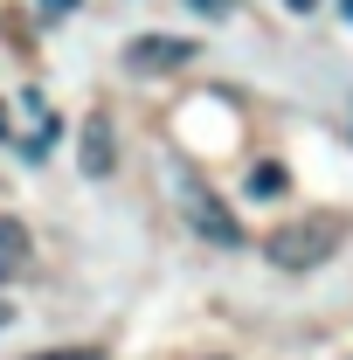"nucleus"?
Instances as JSON below:
<instances>
[{"label":"nucleus","instance_id":"1","mask_svg":"<svg viewBox=\"0 0 353 360\" xmlns=\"http://www.w3.org/2000/svg\"><path fill=\"white\" fill-rule=\"evenodd\" d=\"M347 215H333V208H312V215H298V222H284V229H270V243H264V257L277 270H319L340 243H347Z\"/></svg>","mask_w":353,"mask_h":360},{"label":"nucleus","instance_id":"2","mask_svg":"<svg viewBox=\"0 0 353 360\" xmlns=\"http://www.w3.org/2000/svg\"><path fill=\"white\" fill-rule=\"evenodd\" d=\"M187 229H194L201 243H215V250H243V243H250V229L236 222V215H229V201H215L208 187H194V194H187Z\"/></svg>","mask_w":353,"mask_h":360},{"label":"nucleus","instance_id":"3","mask_svg":"<svg viewBox=\"0 0 353 360\" xmlns=\"http://www.w3.org/2000/svg\"><path fill=\"white\" fill-rule=\"evenodd\" d=\"M194 35H139V42H125V70H139V77H160V70H180V63H194Z\"/></svg>","mask_w":353,"mask_h":360},{"label":"nucleus","instance_id":"4","mask_svg":"<svg viewBox=\"0 0 353 360\" xmlns=\"http://www.w3.org/2000/svg\"><path fill=\"white\" fill-rule=\"evenodd\" d=\"M77 160H84L90 180H104L118 167V146H111V111H90L84 118V146H77Z\"/></svg>","mask_w":353,"mask_h":360},{"label":"nucleus","instance_id":"5","mask_svg":"<svg viewBox=\"0 0 353 360\" xmlns=\"http://www.w3.org/2000/svg\"><path fill=\"white\" fill-rule=\"evenodd\" d=\"M28 257H35V243H28V229L14 222V215H0V270L14 277V270H28Z\"/></svg>","mask_w":353,"mask_h":360},{"label":"nucleus","instance_id":"6","mask_svg":"<svg viewBox=\"0 0 353 360\" xmlns=\"http://www.w3.org/2000/svg\"><path fill=\"white\" fill-rule=\"evenodd\" d=\"M284 187H291V174H284L277 160H257V167H250V194H257V201H277Z\"/></svg>","mask_w":353,"mask_h":360},{"label":"nucleus","instance_id":"7","mask_svg":"<svg viewBox=\"0 0 353 360\" xmlns=\"http://www.w3.org/2000/svg\"><path fill=\"white\" fill-rule=\"evenodd\" d=\"M187 7H194V14H208V21H229L243 0H187Z\"/></svg>","mask_w":353,"mask_h":360},{"label":"nucleus","instance_id":"8","mask_svg":"<svg viewBox=\"0 0 353 360\" xmlns=\"http://www.w3.org/2000/svg\"><path fill=\"white\" fill-rule=\"evenodd\" d=\"M28 360H104L97 347H49V354H28Z\"/></svg>","mask_w":353,"mask_h":360},{"label":"nucleus","instance_id":"9","mask_svg":"<svg viewBox=\"0 0 353 360\" xmlns=\"http://www.w3.org/2000/svg\"><path fill=\"white\" fill-rule=\"evenodd\" d=\"M70 7H77V0H42V14H70Z\"/></svg>","mask_w":353,"mask_h":360},{"label":"nucleus","instance_id":"10","mask_svg":"<svg viewBox=\"0 0 353 360\" xmlns=\"http://www.w3.org/2000/svg\"><path fill=\"white\" fill-rule=\"evenodd\" d=\"M284 7H291V14H312V7H319V0H284Z\"/></svg>","mask_w":353,"mask_h":360},{"label":"nucleus","instance_id":"11","mask_svg":"<svg viewBox=\"0 0 353 360\" xmlns=\"http://www.w3.org/2000/svg\"><path fill=\"white\" fill-rule=\"evenodd\" d=\"M7 319H14V305H7V298H0V326H7Z\"/></svg>","mask_w":353,"mask_h":360},{"label":"nucleus","instance_id":"12","mask_svg":"<svg viewBox=\"0 0 353 360\" xmlns=\"http://www.w3.org/2000/svg\"><path fill=\"white\" fill-rule=\"evenodd\" d=\"M340 14H347V21H353V0H340Z\"/></svg>","mask_w":353,"mask_h":360},{"label":"nucleus","instance_id":"13","mask_svg":"<svg viewBox=\"0 0 353 360\" xmlns=\"http://www.w3.org/2000/svg\"><path fill=\"white\" fill-rule=\"evenodd\" d=\"M0 125H7V111H0Z\"/></svg>","mask_w":353,"mask_h":360},{"label":"nucleus","instance_id":"14","mask_svg":"<svg viewBox=\"0 0 353 360\" xmlns=\"http://www.w3.org/2000/svg\"><path fill=\"white\" fill-rule=\"evenodd\" d=\"M0 284H7V270H0Z\"/></svg>","mask_w":353,"mask_h":360}]
</instances>
